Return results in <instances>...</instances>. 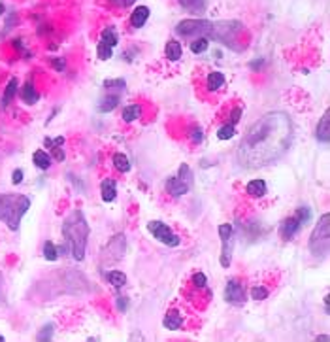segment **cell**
<instances>
[{
  "mask_svg": "<svg viewBox=\"0 0 330 342\" xmlns=\"http://www.w3.org/2000/svg\"><path fill=\"white\" fill-rule=\"evenodd\" d=\"M293 140V121L285 112H268L251 125L236 150V159L243 168L272 165L289 151Z\"/></svg>",
  "mask_w": 330,
  "mask_h": 342,
  "instance_id": "6da1fadb",
  "label": "cell"
},
{
  "mask_svg": "<svg viewBox=\"0 0 330 342\" xmlns=\"http://www.w3.org/2000/svg\"><path fill=\"white\" fill-rule=\"evenodd\" d=\"M245 30L240 21H208V19H183L176 25V34L181 38H197L204 36L215 42H221L223 46L230 47L232 51H243L247 42L242 40V32Z\"/></svg>",
  "mask_w": 330,
  "mask_h": 342,
  "instance_id": "7a4b0ae2",
  "label": "cell"
},
{
  "mask_svg": "<svg viewBox=\"0 0 330 342\" xmlns=\"http://www.w3.org/2000/svg\"><path fill=\"white\" fill-rule=\"evenodd\" d=\"M63 237L72 257L75 261H83L89 238V223L81 210H74L66 215V220L63 221Z\"/></svg>",
  "mask_w": 330,
  "mask_h": 342,
  "instance_id": "3957f363",
  "label": "cell"
},
{
  "mask_svg": "<svg viewBox=\"0 0 330 342\" xmlns=\"http://www.w3.org/2000/svg\"><path fill=\"white\" fill-rule=\"evenodd\" d=\"M30 208V199L15 193H0V221H4L12 231H17L23 215Z\"/></svg>",
  "mask_w": 330,
  "mask_h": 342,
  "instance_id": "277c9868",
  "label": "cell"
},
{
  "mask_svg": "<svg viewBox=\"0 0 330 342\" xmlns=\"http://www.w3.org/2000/svg\"><path fill=\"white\" fill-rule=\"evenodd\" d=\"M330 248V215L323 214L309 237V251L315 257H324Z\"/></svg>",
  "mask_w": 330,
  "mask_h": 342,
  "instance_id": "5b68a950",
  "label": "cell"
},
{
  "mask_svg": "<svg viewBox=\"0 0 330 342\" xmlns=\"http://www.w3.org/2000/svg\"><path fill=\"white\" fill-rule=\"evenodd\" d=\"M309 221H312V208L309 206H300L295 212V215H290V218L281 221V225H279V237H281V240H285V242L293 240Z\"/></svg>",
  "mask_w": 330,
  "mask_h": 342,
  "instance_id": "8992f818",
  "label": "cell"
},
{
  "mask_svg": "<svg viewBox=\"0 0 330 342\" xmlns=\"http://www.w3.org/2000/svg\"><path fill=\"white\" fill-rule=\"evenodd\" d=\"M191 187H192V172L191 168H189V165H181L180 170H178V176L166 180V191L172 197L185 195V193L191 191Z\"/></svg>",
  "mask_w": 330,
  "mask_h": 342,
  "instance_id": "52a82bcc",
  "label": "cell"
},
{
  "mask_svg": "<svg viewBox=\"0 0 330 342\" xmlns=\"http://www.w3.org/2000/svg\"><path fill=\"white\" fill-rule=\"evenodd\" d=\"M147 229H149V232L153 235V238H157L159 242L166 244V246H180L181 242L180 237H178L166 223H162V221H149V223H147Z\"/></svg>",
  "mask_w": 330,
  "mask_h": 342,
  "instance_id": "ba28073f",
  "label": "cell"
},
{
  "mask_svg": "<svg viewBox=\"0 0 330 342\" xmlns=\"http://www.w3.org/2000/svg\"><path fill=\"white\" fill-rule=\"evenodd\" d=\"M219 237H221V242H223L221 267L228 268V265H230V255H232V242H234V231H232L230 223H223V225H219Z\"/></svg>",
  "mask_w": 330,
  "mask_h": 342,
  "instance_id": "9c48e42d",
  "label": "cell"
},
{
  "mask_svg": "<svg viewBox=\"0 0 330 342\" xmlns=\"http://www.w3.org/2000/svg\"><path fill=\"white\" fill-rule=\"evenodd\" d=\"M225 301L234 304V307H240L245 302V285L240 282V280L232 278L226 282L225 287Z\"/></svg>",
  "mask_w": 330,
  "mask_h": 342,
  "instance_id": "30bf717a",
  "label": "cell"
},
{
  "mask_svg": "<svg viewBox=\"0 0 330 342\" xmlns=\"http://www.w3.org/2000/svg\"><path fill=\"white\" fill-rule=\"evenodd\" d=\"M106 251H111V254H104L108 257V261H119L123 255H125V235H117L110 244Z\"/></svg>",
  "mask_w": 330,
  "mask_h": 342,
  "instance_id": "8fae6325",
  "label": "cell"
},
{
  "mask_svg": "<svg viewBox=\"0 0 330 342\" xmlns=\"http://www.w3.org/2000/svg\"><path fill=\"white\" fill-rule=\"evenodd\" d=\"M119 102H121V93H111V91H108V95H104V97L99 100L96 112H100V114H108V112L115 110Z\"/></svg>",
  "mask_w": 330,
  "mask_h": 342,
  "instance_id": "7c38bea8",
  "label": "cell"
},
{
  "mask_svg": "<svg viewBox=\"0 0 330 342\" xmlns=\"http://www.w3.org/2000/svg\"><path fill=\"white\" fill-rule=\"evenodd\" d=\"M319 142H323V144H328L330 140V112L326 110L323 114V117L319 119V125H317V133H315Z\"/></svg>",
  "mask_w": 330,
  "mask_h": 342,
  "instance_id": "4fadbf2b",
  "label": "cell"
},
{
  "mask_svg": "<svg viewBox=\"0 0 330 342\" xmlns=\"http://www.w3.org/2000/svg\"><path fill=\"white\" fill-rule=\"evenodd\" d=\"M100 193H102V201H104V203H113L117 197L115 180H111V178L102 180V184H100Z\"/></svg>",
  "mask_w": 330,
  "mask_h": 342,
  "instance_id": "5bb4252c",
  "label": "cell"
},
{
  "mask_svg": "<svg viewBox=\"0 0 330 342\" xmlns=\"http://www.w3.org/2000/svg\"><path fill=\"white\" fill-rule=\"evenodd\" d=\"M178 2L183 6V10H187L192 15H202L206 12V8H208L206 0H178Z\"/></svg>",
  "mask_w": 330,
  "mask_h": 342,
  "instance_id": "9a60e30c",
  "label": "cell"
},
{
  "mask_svg": "<svg viewBox=\"0 0 330 342\" xmlns=\"http://www.w3.org/2000/svg\"><path fill=\"white\" fill-rule=\"evenodd\" d=\"M147 19H149V8L138 6L132 12V15H130V25H132L134 29H142L147 23Z\"/></svg>",
  "mask_w": 330,
  "mask_h": 342,
  "instance_id": "2e32d148",
  "label": "cell"
},
{
  "mask_svg": "<svg viewBox=\"0 0 330 342\" xmlns=\"http://www.w3.org/2000/svg\"><path fill=\"white\" fill-rule=\"evenodd\" d=\"M245 193L249 197H264L266 195V182L264 180H251L245 187Z\"/></svg>",
  "mask_w": 330,
  "mask_h": 342,
  "instance_id": "e0dca14e",
  "label": "cell"
},
{
  "mask_svg": "<svg viewBox=\"0 0 330 342\" xmlns=\"http://www.w3.org/2000/svg\"><path fill=\"white\" fill-rule=\"evenodd\" d=\"M21 99H23V102H27V104H36V102H38L40 95H38V91L34 89L32 81H27L23 85V89H21Z\"/></svg>",
  "mask_w": 330,
  "mask_h": 342,
  "instance_id": "ac0fdd59",
  "label": "cell"
},
{
  "mask_svg": "<svg viewBox=\"0 0 330 342\" xmlns=\"http://www.w3.org/2000/svg\"><path fill=\"white\" fill-rule=\"evenodd\" d=\"M117 42H119V36H117V30L115 27H108V29L102 30V36H100V42L99 44H102V46H108V47H113L117 46Z\"/></svg>",
  "mask_w": 330,
  "mask_h": 342,
  "instance_id": "d6986e66",
  "label": "cell"
},
{
  "mask_svg": "<svg viewBox=\"0 0 330 342\" xmlns=\"http://www.w3.org/2000/svg\"><path fill=\"white\" fill-rule=\"evenodd\" d=\"M181 323H183V318H181V314L176 312V310L168 312L166 316H164V319H162V325L170 331H178L181 327Z\"/></svg>",
  "mask_w": 330,
  "mask_h": 342,
  "instance_id": "ffe728a7",
  "label": "cell"
},
{
  "mask_svg": "<svg viewBox=\"0 0 330 342\" xmlns=\"http://www.w3.org/2000/svg\"><path fill=\"white\" fill-rule=\"evenodd\" d=\"M223 85H225V74H221L217 70L209 72L208 78H206V87H208L209 91H217V89H221Z\"/></svg>",
  "mask_w": 330,
  "mask_h": 342,
  "instance_id": "44dd1931",
  "label": "cell"
},
{
  "mask_svg": "<svg viewBox=\"0 0 330 342\" xmlns=\"http://www.w3.org/2000/svg\"><path fill=\"white\" fill-rule=\"evenodd\" d=\"M32 161H34V165L40 168V170H47V168L51 167L53 157L44 150H36L34 155H32Z\"/></svg>",
  "mask_w": 330,
  "mask_h": 342,
  "instance_id": "7402d4cb",
  "label": "cell"
},
{
  "mask_svg": "<svg viewBox=\"0 0 330 342\" xmlns=\"http://www.w3.org/2000/svg\"><path fill=\"white\" fill-rule=\"evenodd\" d=\"M164 53H166V57H168V61H180L181 59V53H183V49H181V44L178 40H170L168 44H166V49H164Z\"/></svg>",
  "mask_w": 330,
  "mask_h": 342,
  "instance_id": "603a6c76",
  "label": "cell"
},
{
  "mask_svg": "<svg viewBox=\"0 0 330 342\" xmlns=\"http://www.w3.org/2000/svg\"><path fill=\"white\" fill-rule=\"evenodd\" d=\"M142 117V106L140 104H128L123 108V119L127 123H132Z\"/></svg>",
  "mask_w": 330,
  "mask_h": 342,
  "instance_id": "cb8c5ba5",
  "label": "cell"
},
{
  "mask_svg": "<svg viewBox=\"0 0 330 342\" xmlns=\"http://www.w3.org/2000/svg\"><path fill=\"white\" fill-rule=\"evenodd\" d=\"M15 93H17V78H12V80L8 81L6 91H4V97H2L0 106H2V108H6V106L12 102L13 97H15Z\"/></svg>",
  "mask_w": 330,
  "mask_h": 342,
  "instance_id": "d4e9b609",
  "label": "cell"
},
{
  "mask_svg": "<svg viewBox=\"0 0 330 342\" xmlns=\"http://www.w3.org/2000/svg\"><path fill=\"white\" fill-rule=\"evenodd\" d=\"M209 47V40L208 38H204V36H197V38H192L191 42V51L195 55H200V53H206Z\"/></svg>",
  "mask_w": 330,
  "mask_h": 342,
  "instance_id": "484cf974",
  "label": "cell"
},
{
  "mask_svg": "<svg viewBox=\"0 0 330 342\" xmlns=\"http://www.w3.org/2000/svg\"><path fill=\"white\" fill-rule=\"evenodd\" d=\"M111 161H113V167H115L119 172H128V170H130V161H128V157L125 155V153H115Z\"/></svg>",
  "mask_w": 330,
  "mask_h": 342,
  "instance_id": "4316f807",
  "label": "cell"
},
{
  "mask_svg": "<svg viewBox=\"0 0 330 342\" xmlns=\"http://www.w3.org/2000/svg\"><path fill=\"white\" fill-rule=\"evenodd\" d=\"M106 278H108V282H110L111 285H115V287H123V285L127 284V276H125V273H121V271H110V273L106 274Z\"/></svg>",
  "mask_w": 330,
  "mask_h": 342,
  "instance_id": "83f0119b",
  "label": "cell"
},
{
  "mask_svg": "<svg viewBox=\"0 0 330 342\" xmlns=\"http://www.w3.org/2000/svg\"><path fill=\"white\" fill-rule=\"evenodd\" d=\"M44 257H46L47 261H57V259H59L57 246H55L53 242H49V240L44 244Z\"/></svg>",
  "mask_w": 330,
  "mask_h": 342,
  "instance_id": "f1b7e54d",
  "label": "cell"
},
{
  "mask_svg": "<svg viewBox=\"0 0 330 342\" xmlns=\"http://www.w3.org/2000/svg\"><path fill=\"white\" fill-rule=\"evenodd\" d=\"M234 133H236V127L232 125V123H226V125H223V127L217 131V138L219 140H228L234 136Z\"/></svg>",
  "mask_w": 330,
  "mask_h": 342,
  "instance_id": "f546056e",
  "label": "cell"
},
{
  "mask_svg": "<svg viewBox=\"0 0 330 342\" xmlns=\"http://www.w3.org/2000/svg\"><path fill=\"white\" fill-rule=\"evenodd\" d=\"M266 297H268V290L262 287V285H255L251 290V299H255V301H264Z\"/></svg>",
  "mask_w": 330,
  "mask_h": 342,
  "instance_id": "4dcf8cb0",
  "label": "cell"
},
{
  "mask_svg": "<svg viewBox=\"0 0 330 342\" xmlns=\"http://www.w3.org/2000/svg\"><path fill=\"white\" fill-rule=\"evenodd\" d=\"M191 282L195 287H200V290H202V287H206V284H208V278H206L204 273H197V274H192Z\"/></svg>",
  "mask_w": 330,
  "mask_h": 342,
  "instance_id": "1f68e13d",
  "label": "cell"
},
{
  "mask_svg": "<svg viewBox=\"0 0 330 342\" xmlns=\"http://www.w3.org/2000/svg\"><path fill=\"white\" fill-rule=\"evenodd\" d=\"M51 336H53V323L44 325V327H42V331L38 333V340H49Z\"/></svg>",
  "mask_w": 330,
  "mask_h": 342,
  "instance_id": "d6a6232c",
  "label": "cell"
},
{
  "mask_svg": "<svg viewBox=\"0 0 330 342\" xmlns=\"http://www.w3.org/2000/svg\"><path fill=\"white\" fill-rule=\"evenodd\" d=\"M51 64H53V68L57 70V72H63L64 66H66V63H64L63 57H53L51 59Z\"/></svg>",
  "mask_w": 330,
  "mask_h": 342,
  "instance_id": "836d02e7",
  "label": "cell"
},
{
  "mask_svg": "<svg viewBox=\"0 0 330 342\" xmlns=\"http://www.w3.org/2000/svg\"><path fill=\"white\" fill-rule=\"evenodd\" d=\"M202 138H204L202 129H200V127L192 129V131H191V140H192V142H202Z\"/></svg>",
  "mask_w": 330,
  "mask_h": 342,
  "instance_id": "e575fe53",
  "label": "cell"
},
{
  "mask_svg": "<svg viewBox=\"0 0 330 342\" xmlns=\"http://www.w3.org/2000/svg\"><path fill=\"white\" fill-rule=\"evenodd\" d=\"M51 153H53V157H55L59 163L64 161V151L61 150V146H57V148H51Z\"/></svg>",
  "mask_w": 330,
  "mask_h": 342,
  "instance_id": "d590c367",
  "label": "cell"
},
{
  "mask_svg": "<svg viewBox=\"0 0 330 342\" xmlns=\"http://www.w3.org/2000/svg\"><path fill=\"white\" fill-rule=\"evenodd\" d=\"M240 116H242V108H234L230 114V123L232 125H236L238 121H240Z\"/></svg>",
  "mask_w": 330,
  "mask_h": 342,
  "instance_id": "8d00e7d4",
  "label": "cell"
},
{
  "mask_svg": "<svg viewBox=\"0 0 330 342\" xmlns=\"http://www.w3.org/2000/svg\"><path fill=\"white\" fill-rule=\"evenodd\" d=\"M111 2H113L117 8H128V6H132L136 0H111Z\"/></svg>",
  "mask_w": 330,
  "mask_h": 342,
  "instance_id": "74e56055",
  "label": "cell"
},
{
  "mask_svg": "<svg viewBox=\"0 0 330 342\" xmlns=\"http://www.w3.org/2000/svg\"><path fill=\"white\" fill-rule=\"evenodd\" d=\"M12 182H13V184H21V182H23V170H21V168H17V170H13Z\"/></svg>",
  "mask_w": 330,
  "mask_h": 342,
  "instance_id": "f35d334b",
  "label": "cell"
},
{
  "mask_svg": "<svg viewBox=\"0 0 330 342\" xmlns=\"http://www.w3.org/2000/svg\"><path fill=\"white\" fill-rule=\"evenodd\" d=\"M6 302V293H4V276L0 273V304Z\"/></svg>",
  "mask_w": 330,
  "mask_h": 342,
  "instance_id": "ab89813d",
  "label": "cell"
},
{
  "mask_svg": "<svg viewBox=\"0 0 330 342\" xmlns=\"http://www.w3.org/2000/svg\"><path fill=\"white\" fill-rule=\"evenodd\" d=\"M317 340H321V342H328V340H330V336L321 335V336H317Z\"/></svg>",
  "mask_w": 330,
  "mask_h": 342,
  "instance_id": "60d3db41",
  "label": "cell"
},
{
  "mask_svg": "<svg viewBox=\"0 0 330 342\" xmlns=\"http://www.w3.org/2000/svg\"><path fill=\"white\" fill-rule=\"evenodd\" d=\"M119 308H123V310L127 308V301H121V297H119Z\"/></svg>",
  "mask_w": 330,
  "mask_h": 342,
  "instance_id": "b9f144b4",
  "label": "cell"
},
{
  "mask_svg": "<svg viewBox=\"0 0 330 342\" xmlns=\"http://www.w3.org/2000/svg\"><path fill=\"white\" fill-rule=\"evenodd\" d=\"M4 12H6V8H4V4L0 2V15H4Z\"/></svg>",
  "mask_w": 330,
  "mask_h": 342,
  "instance_id": "7bdbcfd3",
  "label": "cell"
}]
</instances>
